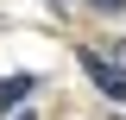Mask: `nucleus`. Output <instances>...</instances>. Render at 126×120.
Listing matches in <instances>:
<instances>
[{"label":"nucleus","instance_id":"obj_1","mask_svg":"<svg viewBox=\"0 0 126 120\" xmlns=\"http://www.w3.org/2000/svg\"><path fill=\"white\" fill-rule=\"evenodd\" d=\"M82 70H88V82L107 95V101H126V70H120L113 57H101V51H82Z\"/></svg>","mask_w":126,"mask_h":120},{"label":"nucleus","instance_id":"obj_2","mask_svg":"<svg viewBox=\"0 0 126 120\" xmlns=\"http://www.w3.org/2000/svg\"><path fill=\"white\" fill-rule=\"evenodd\" d=\"M32 95V76H0V114H6V107H19Z\"/></svg>","mask_w":126,"mask_h":120},{"label":"nucleus","instance_id":"obj_3","mask_svg":"<svg viewBox=\"0 0 126 120\" xmlns=\"http://www.w3.org/2000/svg\"><path fill=\"white\" fill-rule=\"evenodd\" d=\"M94 13H126V0H88Z\"/></svg>","mask_w":126,"mask_h":120},{"label":"nucleus","instance_id":"obj_4","mask_svg":"<svg viewBox=\"0 0 126 120\" xmlns=\"http://www.w3.org/2000/svg\"><path fill=\"white\" fill-rule=\"evenodd\" d=\"M25 120H32V114H25Z\"/></svg>","mask_w":126,"mask_h":120}]
</instances>
